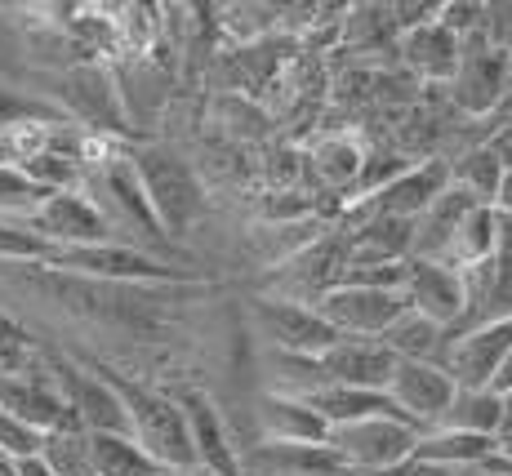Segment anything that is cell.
<instances>
[{
    "instance_id": "1",
    "label": "cell",
    "mask_w": 512,
    "mask_h": 476,
    "mask_svg": "<svg viewBox=\"0 0 512 476\" xmlns=\"http://www.w3.org/2000/svg\"><path fill=\"white\" fill-rule=\"evenodd\" d=\"M85 365L98 370L116 388V396L125 401V414H130V436L152 454L156 463H165L170 472L201 468V463H196L192 428H187V414H183V405L174 401V392L147 388V383L130 379V374H121L107 361H94V356H85Z\"/></svg>"
},
{
    "instance_id": "2",
    "label": "cell",
    "mask_w": 512,
    "mask_h": 476,
    "mask_svg": "<svg viewBox=\"0 0 512 476\" xmlns=\"http://www.w3.org/2000/svg\"><path fill=\"white\" fill-rule=\"evenodd\" d=\"M45 98L67 116L72 125L107 138H130V107H125L121 81H116L112 63H67L49 76Z\"/></svg>"
},
{
    "instance_id": "3",
    "label": "cell",
    "mask_w": 512,
    "mask_h": 476,
    "mask_svg": "<svg viewBox=\"0 0 512 476\" xmlns=\"http://www.w3.org/2000/svg\"><path fill=\"white\" fill-rule=\"evenodd\" d=\"M130 156H134V170L143 178V192L152 201L156 218H161L165 236L170 241L187 236L205 218V183L196 178L192 161H183L179 152H170L161 143H139V147H130Z\"/></svg>"
},
{
    "instance_id": "4",
    "label": "cell",
    "mask_w": 512,
    "mask_h": 476,
    "mask_svg": "<svg viewBox=\"0 0 512 476\" xmlns=\"http://www.w3.org/2000/svg\"><path fill=\"white\" fill-rule=\"evenodd\" d=\"M81 192L107 214V223L116 227L121 245L152 250V245L170 241L165 227H161V218H156V210H152V201H147V192H143V178H139V170H134L130 147H125L116 161H107V165H98V170L85 174Z\"/></svg>"
},
{
    "instance_id": "5",
    "label": "cell",
    "mask_w": 512,
    "mask_h": 476,
    "mask_svg": "<svg viewBox=\"0 0 512 476\" xmlns=\"http://www.w3.org/2000/svg\"><path fill=\"white\" fill-rule=\"evenodd\" d=\"M348 272V232L339 223L321 236L312 250H303L299 259L272 267L259 281V299H277V303H299V307H317L326 294H334L343 285Z\"/></svg>"
},
{
    "instance_id": "6",
    "label": "cell",
    "mask_w": 512,
    "mask_h": 476,
    "mask_svg": "<svg viewBox=\"0 0 512 476\" xmlns=\"http://www.w3.org/2000/svg\"><path fill=\"white\" fill-rule=\"evenodd\" d=\"M508 89H512V58L486 32L468 36L455 81L446 85L450 107L472 125H490L499 116V107H504Z\"/></svg>"
},
{
    "instance_id": "7",
    "label": "cell",
    "mask_w": 512,
    "mask_h": 476,
    "mask_svg": "<svg viewBox=\"0 0 512 476\" xmlns=\"http://www.w3.org/2000/svg\"><path fill=\"white\" fill-rule=\"evenodd\" d=\"M49 267L90 281H116V285H201L192 267H174L161 254L139 250V245H94V250H58Z\"/></svg>"
},
{
    "instance_id": "8",
    "label": "cell",
    "mask_w": 512,
    "mask_h": 476,
    "mask_svg": "<svg viewBox=\"0 0 512 476\" xmlns=\"http://www.w3.org/2000/svg\"><path fill=\"white\" fill-rule=\"evenodd\" d=\"M303 161H308V192H317L330 205H348L361 187L370 161V138L357 125H326L308 138L303 147Z\"/></svg>"
},
{
    "instance_id": "9",
    "label": "cell",
    "mask_w": 512,
    "mask_h": 476,
    "mask_svg": "<svg viewBox=\"0 0 512 476\" xmlns=\"http://www.w3.org/2000/svg\"><path fill=\"white\" fill-rule=\"evenodd\" d=\"M419 428L406 419H361V423H343V428H330V450H339V459L348 463L352 472L361 476H397L415 459L419 450Z\"/></svg>"
},
{
    "instance_id": "10",
    "label": "cell",
    "mask_w": 512,
    "mask_h": 476,
    "mask_svg": "<svg viewBox=\"0 0 512 476\" xmlns=\"http://www.w3.org/2000/svg\"><path fill=\"white\" fill-rule=\"evenodd\" d=\"M27 232H36L45 245L58 250H94V245H121L116 227L107 223V214L98 210L90 196L76 192H54L49 201L27 218Z\"/></svg>"
},
{
    "instance_id": "11",
    "label": "cell",
    "mask_w": 512,
    "mask_h": 476,
    "mask_svg": "<svg viewBox=\"0 0 512 476\" xmlns=\"http://www.w3.org/2000/svg\"><path fill=\"white\" fill-rule=\"evenodd\" d=\"M0 410L41 436L81 423L76 410L67 405L63 388H58L54 370H49V356L41 370H0Z\"/></svg>"
},
{
    "instance_id": "12",
    "label": "cell",
    "mask_w": 512,
    "mask_h": 476,
    "mask_svg": "<svg viewBox=\"0 0 512 476\" xmlns=\"http://www.w3.org/2000/svg\"><path fill=\"white\" fill-rule=\"evenodd\" d=\"M49 370H54L58 388H63L67 405L76 410L85 432H116V436H130V414H125V401L116 396V388L103 379L90 365H76L67 356L49 352Z\"/></svg>"
},
{
    "instance_id": "13",
    "label": "cell",
    "mask_w": 512,
    "mask_h": 476,
    "mask_svg": "<svg viewBox=\"0 0 512 476\" xmlns=\"http://www.w3.org/2000/svg\"><path fill=\"white\" fill-rule=\"evenodd\" d=\"M406 290H361V285H339L334 294L317 303L343 339H383L406 312Z\"/></svg>"
},
{
    "instance_id": "14",
    "label": "cell",
    "mask_w": 512,
    "mask_h": 476,
    "mask_svg": "<svg viewBox=\"0 0 512 476\" xmlns=\"http://www.w3.org/2000/svg\"><path fill=\"white\" fill-rule=\"evenodd\" d=\"M455 396H459V383L432 361H401L388 383V401L397 405L401 419L415 423L419 432L437 428V423L446 419V410L455 405Z\"/></svg>"
},
{
    "instance_id": "15",
    "label": "cell",
    "mask_w": 512,
    "mask_h": 476,
    "mask_svg": "<svg viewBox=\"0 0 512 476\" xmlns=\"http://www.w3.org/2000/svg\"><path fill=\"white\" fill-rule=\"evenodd\" d=\"M254 321H259L263 339L290 356H326L343 339L317 307H299V303L254 299Z\"/></svg>"
},
{
    "instance_id": "16",
    "label": "cell",
    "mask_w": 512,
    "mask_h": 476,
    "mask_svg": "<svg viewBox=\"0 0 512 476\" xmlns=\"http://www.w3.org/2000/svg\"><path fill=\"white\" fill-rule=\"evenodd\" d=\"M512 352V321H490L477 330L450 334V347L441 356V370L459 383V388H490L499 365Z\"/></svg>"
},
{
    "instance_id": "17",
    "label": "cell",
    "mask_w": 512,
    "mask_h": 476,
    "mask_svg": "<svg viewBox=\"0 0 512 476\" xmlns=\"http://www.w3.org/2000/svg\"><path fill=\"white\" fill-rule=\"evenodd\" d=\"M174 401L183 405L187 428H192V445H196V463H201L210 476H250L245 472V454H236L228 423H223L219 405H214L210 392L201 388H179Z\"/></svg>"
},
{
    "instance_id": "18",
    "label": "cell",
    "mask_w": 512,
    "mask_h": 476,
    "mask_svg": "<svg viewBox=\"0 0 512 476\" xmlns=\"http://www.w3.org/2000/svg\"><path fill=\"white\" fill-rule=\"evenodd\" d=\"M459 58H464V41L450 32L446 23H428L415 27L397 41V63L410 81H419L423 89H446L459 72Z\"/></svg>"
},
{
    "instance_id": "19",
    "label": "cell",
    "mask_w": 512,
    "mask_h": 476,
    "mask_svg": "<svg viewBox=\"0 0 512 476\" xmlns=\"http://www.w3.org/2000/svg\"><path fill=\"white\" fill-rule=\"evenodd\" d=\"M406 303L415 307L419 316L437 321L441 330L455 334L459 325H464V312H468L464 272H455V267H446V263H419V259H410Z\"/></svg>"
},
{
    "instance_id": "20",
    "label": "cell",
    "mask_w": 512,
    "mask_h": 476,
    "mask_svg": "<svg viewBox=\"0 0 512 476\" xmlns=\"http://www.w3.org/2000/svg\"><path fill=\"white\" fill-rule=\"evenodd\" d=\"M397 352L383 339H339L321 356L326 383L339 388H366V392H388L392 374H397Z\"/></svg>"
},
{
    "instance_id": "21",
    "label": "cell",
    "mask_w": 512,
    "mask_h": 476,
    "mask_svg": "<svg viewBox=\"0 0 512 476\" xmlns=\"http://www.w3.org/2000/svg\"><path fill=\"white\" fill-rule=\"evenodd\" d=\"M250 476H352V468L330 445H290V441H259L245 450Z\"/></svg>"
},
{
    "instance_id": "22",
    "label": "cell",
    "mask_w": 512,
    "mask_h": 476,
    "mask_svg": "<svg viewBox=\"0 0 512 476\" xmlns=\"http://www.w3.org/2000/svg\"><path fill=\"white\" fill-rule=\"evenodd\" d=\"M343 232H348V267L415 259V223H410V218L374 214V218H361V223L343 227Z\"/></svg>"
},
{
    "instance_id": "23",
    "label": "cell",
    "mask_w": 512,
    "mask_h": 476,
    "mask_svg": "<svg viewBox=\"0 0 512 476\" xmlns=\"http://www.w3.org/2000/svg\"><path fill=\"white\" fill-rule=\"evenodd\" d=\"M263 441H290V445H326L330 441V423L312 410L299 396H281V392H263L254 405Z\"/></svg>"
},
{
    "instance_id": "24",
    "label": "cell",
    "mask_w": 512,
    "mask_h": 476,
    "mask_svg": "<svg viewBox=\"0 0 512 476\" xmlns=\"http://www.w3.org/2000/svg\"><path fill=\"white\" fill-rule=\"evenodd\" d=\"M472 196H464L459 187H450L428 214L415 218V259L419 263H446V250L455 241V227L464 223V214L472 210Z\"/></svg>"
},
{
    "instance_id": "25",
    "label": "cell",
    "mask_w": 512,
    "mask_h": 476,
    "mask_svg": "<svg viewBox=\"0 0 512 476\" xmlns=\"http://www.w3.org/2000/svg\"><path fill=\"white\" fill-rule=\"evenodd\" d=\"M303 401H308L312 410L330 423V428L361 423V419H383V414L401 419V410L388 401V392H366V388H339V383H326V388H317L312 396H303Z\"/></svg>"
},
{
    "instance_id": "26",
    "label": "cell",
    "mask_w": 512,
    "mask_h": 476,
    "mask_svg": "<svg viewBox=\"0 0 512 476\" xmlns=\"http://www.w3.org/2000/svg\"><path fill=\"white\" fill-rule=\"evenodd\" d=\"M490 259H499V210L495 205H472L464 214V223L455 227V241L446 250V267L468 272V267H481Z\"/></svg>"
},
{
    "instance_id": "27",
    "label": "cell",
    "mask_w": 512,
    "mask_h": 476,
    "mask_svg": "<svg viewBox=\"0 0 512 476\" xmlns=\"http://www.w3.org/2000/svg\"><path fill=\"white\" fill-rule=\"evenodd\" d=\"M504 414H508V396H499L495 388H459L455 405L446 410V419H441L437 428L499 441V432H504Z\"/></svg>"
},
{
    "instance_id": "28",
    "label": "cell",
    "mask_w": 512,
    "mask_h": 476,
    "mask_svg": "<svg viewBox=\"0 0 512 476\" xmlns=\"http://www.w3.org/2000/svg\"><path fill=\"white\" fill-rule=\"evenodd\" d=\"M401 27L392 5H348L343 14V54H397Z\"/></svg>"
},
{
    "instance_id": "29",
    "label": "cell",
    "mask_w": 512,
    "mask_h": 476,
    "mask_svg": "<svg viewBox=\"0 0 512 476\" xmlns=\"http://www.w3.org/2000/svg\"><path fill=\"white\" fill-rule=\"evenodd\" d=\"M383 343L397 352V361H432V365H441V356H446V347H450V330H441L437 321H428V316H419L415 307H406L401 321L383 334Z\"/></svg>"
},
{
    "instance_id": "30",
    "label": "cell",
    "mask_w": 512,
    "mask_h": 476,
    "mask_svg": "<svg viewBox=\"0 0 512 476\" xmlns=\"http://www.w3.org/2000/svg\"><path fill=\"white\" fill-rule=\"evenodd\" d=\"M499 183H504V165L490 156L486 143H472L459 156H450V187H459L477 205H495Z\"/></svg>"
},
{
    "instance_id": "31",
    "label": "cell",
    "mask_w": 512,
    "mask_h": 476,
    "mask_svg": "<svg viewBox=\"0 0 512 476\" xmlns=\"http://www.w3.org/2000/svg\"><path fill=\"white\" fill-rule=\"evenodd\" d=\"M94 441V472L98 476H170L165 463H156L134 436L90 432Z\"/></svg>"
},
{
    "instance_id": "32",
    "label": "cell",
    "mask_w": 512,
    "mask_h": 476,
    "mask_svg": "<svg viewBox=\"0 0 512 476\" xmlns=\"http://www.w3.org/2000/svg\"><path fill=\"white\" fill-rule=\"evenodd\" d=\"M41 459L54 468V476H98L94 472V441H90V432H85L81 423L49 432Z\"/></svg>"
},
{
    "instance_id": "33",
    "label": "cell",
    "mask_w": 512,
    "mask_h": 476,
    "mask_svg": "<svg viewBox=\"0 0 512 476\" xmlns=\"http://www.w3.org/2000/svg\"><path fill=\"white\" fill-rule=\"evenodd\" d=\"M67 125V116L49 103L45 94H27V89L0 85V130H14V125Z\"/></svg>"
},
{
    "instance_id": "34",
    "label": "cell",
    "mask_w": 512,
    "mask_h": 476,
    "mask_svg": "<svg viewBox=\"0 0 512 476\" xmlns=\"http://www.w3.org/2000/svg\"><path fill=\"white\" fill-rule=\"evenodd\" d=\"M49 201L45 187H36L18 165H0V218L9 223H27Z\"/></svg>"
},
{
    "instance_id": "35",
    "label": "cell",
    "mask_w": 512,
    "mask_h": 476,
    "mask_svg": "<svg viewBox=\"0 0 512 476\" xmlns=\"http://www.w3.org/2000/svg\"><path fill=\"white\" fill-rule=\"evenodd\" d=\"M45 356L49 352H41V343L27 334V325H18L0 307V370H41Z\"/></svg>"
},
{
    "instance_id": "36",
    "label": "cell",
    "mask_w": 512,
    "mask_h": 476,
    "mask_svg": "<svg viewBox=\"0 0 512 476\" xmlns=\"http://www.w3.org/2000/svg\"><path fill=\"white\" fill-rule=\"evenodd\" d=\"M18 170L32 178L36 187H45L49 196H54V192H76V187H85V170L72 161V156H63V152H45V156H36V161L18 165Z\"/></svg>"
},
{
    "instance_id": "37",
    "label": "cell",
    "mask_w": 512,
    "mask_h": 476,
    "mask_svg": "<svg viewBox=\"0 0 512 476\" xmlns=\"http://www.w3.org/2000/svg\"><path fill=\"white\" fill-rule=\"evenodd\" d=\"M219 125L228 138H259V134H268V112H259L254 98L228 94L219 103Z\"/></svg>"
},
{
    "instance_id": "38",
    "label": "cell",
    "mask_w": 512,
    "mask_h": 476,
    "mask_svg": "<svg viewBox=\"0 0 512 476\" xmlns=\"http://www.w3.org/2000/svg\"><path fill=\"white\" fill-rule=\"evenodd\" d=\"M0 450L14 454V459H32V454L45 450V436L32 432V428H23L18 419H9V414L0 410Z\"/></svg>"
},
{
    "instance_id": "39",
    "label": "cell",
    "mask_w": 512,
    "mask_h": 476,
    "mask_svg": "<svg viewBox=\"0 0 512 476\" xmlns=\"http://www.w3.org/2000/svg\"><path fill=\"white\" fill-rule=\"evenodd\" d=\"M481 143L490 147V156H495L504 170H512V121H495V125L486 130V138H481Z\"/></svg>"
},
{
    "instance_id": "40",
    "label": "cell",
    "mask_w": 512,
    "mask_h": 476,
    "mask_svg": "<svg viewBox=\"0 0 512 476\" xmlns=\"http://www.w3.org/2000/svg\"><path fill=\"white\" fill-rule=\"evenodd\" d=\"M18 476H54V468H49L41 454H32V459H18Z\"/></svg>"
},
{
    "instance_id": "41",
    "label": "cell",
    "mask_w": 512,
    "mask_h": 476,
    "mask_svg": "<svg viewBox=\"0 0 512 476\" xmlns=\"http://www.w3.org/2000/svg\"><path fill=\"white\" fill-rule=\"evenodd\" d=\"M499 396H512V352H508V361L499 365V374H495V383H490Z\"/></svg>"
},
{
    "instance_id": "42",
    "label": "cell",
    "mask_w": 512,
    "mask_h": 476,
    "mask_svg": "<svg viewBox=\"0 0 512 476\" xmlns=\"http://www.w3.org/2000/svg\"><path fill=\"white\" fill-rule=\"evenodd\" d=\"M499 214H512V170H504V183H499V201H495Z\"/></svg>"
},
{
    "instance_id": "43",
    "label": "cell",
    "mask_w": 512,
    "mask_h": 476,
    "mask_svg": "<svg viewBox=\"0 0 512 476\" xmlns=\"http://www.w3.org/2000/svg\"><path fill=\"white\" fill-rule=\"evenodd\" d=\"M0 165H14V147H9V130H0Z\"/></svg>"
},
{
    "instance_id": "44",
    "label": "cell",
    "mask_w": 512,
    "mask_h": 476,
    "mask_svg": "<svg viewBox=\"0 0 512 476\" xmlns=\"http://www.w3.org/2000/svg\"><path fill=\"white\" fill-rule=\"evenodd\" d=\"M0 476H18V459L5 454V450H0Z\"/></svg>"
},
{
    "instance_id": "45",
    "label": "cell",
    "mask_w": 512,
    "mask_h": 476,
    "mask_svg": "<svg viewBox=\"0 0 512 476\" xmlns=\"http://www.w3.org/2000/svg\"><path fill=\"white\" fill-rule=\"evenodd\" d=\"M170 476H210L205 468H183V472H170Z\"/></svg>"
}]
</instances>
